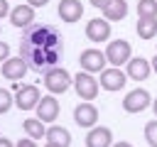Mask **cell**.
I'll list each match as a JSON object with an SVG mask.
<instances>
[{"label": "cell", "instance_id": "cell-3", "mask_svg": "<svg viewBox=\"0 0 157 147\" xmlns=\"http://www.w3.org/2000/svg\"><path fill=\"white\" fill-rule=\"evenodd\" d=\"M103 54H105V61H108L110 66H123V64L130 61V56H132V47H130L128 39H110Z\"/></svg>", "mask_w": 157, "mask_h": 147}, {"label": "cell", "instance_id": "cell-15", "mask_svg": "<svg viewBox=\"0 0 157 147\" xmlns=\"http://www.w3.org/2000/svg\"><path fill=\"white\" fill-rule=\"evenodd\" d=\"M7 17H10V24H12V27L25 29V27H29V24L34 22V7H32V5H17V7L10 10Z\"/></svg>", "mask_w": 157, "mask_h": 147}, {"label": "cell", "instance_id": "cell-4", "mask_svg": "<svg viewBox=\"0 0 157 147\" xmlns=\"http://www.w3.org/2000/svg\"><path fill=\"white\" fill-rule=\"evenodd\" d=\"M98 88H101V83L93 78V74H88V71L81 69V71L74 76V91L78 93L81 100H93V98L98 96Z\"/></svg>", "mask_w": 157, "mask_h": 147}, {"label": "cell", "instance_id": "cell-14", "mask_svg": "<svg viewBox=\"0 0 157 147\" xmlns=\"http://www.w3.org/2000/svg\"><path fill=\"white\" fill-rule=\"evenodd\" d=\"M125 74H128V78H132V81H145V78L152 74V66H150V61L142 59V56H130V61L125 64Z\"/></svg>", "mask_w": 157, "mask_h": 147}, {"label": "cell", "instance_id": "cell-11", "mask_svg": "<svg viewBox=\"0 0 157 147\" xmlns=\"http://www.w3.org/2000/svg\"><path fill=\"white\" fill-rule=\"evenodd\" d=\"M34 110H37V118H39L42 123H54V120L59 118V100L54 98V93L42 96L39 103L34 105Z\"/></svg>", "mask_w": 157, "mask_h": 147}, {"label": "cell", "instance_id": "cell-25", "mask_svg": "<svg viewBox=\"0 0 157 147\" xmlns=\"http://www.w3.org/2000/svg\"><path fill=\"white\" fill-rule=\"evenodd\" d=\"M7 56H10V47H7V42H0V64H2Z\"/></svg>", "mask_w": 157, "mask_h": 147}, {"label": "cell", "instance_id": "cell-9", "mask_svg": "<svg viewBox=\"0 0 157 147\" xmlns=\"http://www.w3.org/2000/svg\"><path fill=\"white\" fill-rule=\"evenodd\" d=\"M78 64H81V69L88 71V74H101V71L105 69V54L98 51V49H86V51H81Z\"/></svg>", "mask_w": 157, "mask_h": 147}, {"label": "cell", "instance_id": "cell-1", "mask_svg": "<svg viewBox=\"0 0 157 147\" xmlns=\"http://www.w3.org/2000/svg\"><path fill=\"white\" fill-rule=\"evenodd\" d=\"M64 39L52 24H29L20 39V56L27 61L29 71H47L61 61Z\"/></svg>", "mask_w": 157, "mask_h": 147}, {"label": "cell", "instance_id": "cell-12", "mask_svg": "<svg viewBox=\"0 0 157 147\" xmlns=\"http://www.w3.org/2000/svg\"><path fill=\"white\" fill-rule=\"evenodd\" d=\"M39 98H42V93H39L37 86H22V88L15 91V105L20 110H34Z\"/></svg>", "mask_w": 157, "mask_h": 147}, {"label": "cell", "instance_id": "cell-20", "mask_svg": "<svg viewBox=\"0 0 157 147\" xmlns=\"http://www.w3.org/2000/svg\"><path fill=\"white\" fill-rule=\"evenodd\" d=\"M22 130H25L27 137H32V140H42L44 132H47V127H44V123H42L39 118H27V120L22 123Z\"/></svg>", "mask_w": 157, "mask_h": 147}, {"label": "cell", "instance_id": "cell-7", "mask_svg": "<svg viewBox=\"0 0 157 147\" xmlns=\"http://www.w3.org/2000/svg\"><path fill=\"white\" fill-rule=\"evenodd\" d=\"M74 123L83 130L98 125V108L91 103V100H81L76 108H74Z\"/></svg>", "mask_w": 157, "mask_h": 147}, {"label": "cell", "instance_id": "cell-17", "mask_svg": "<svg viewBox=\"0 0 157 147\" xmlns=\"http://www.w3.org/2000/svg\"><path fill=\"white\" fill-rule=\"evenodd\" d=\"M101 12H103V17H105L108 22H120V20H125V15H128V2H125V0H108V2L101 7Z\"/></svg>", "mask_w": 157, "mask_h": 147}, {"label": "cell", "instance_id": "cell-33", "mask_svg": "<svg viewBox=\"0 0 157 147\" xmlns=\"http://www.w3.org/2000/svg\"><path fill=\"white\" fill-rule=\"evenodd\" d=\"M47 147H56V145H52V142H47Z\"/></svg>", "mask_w": 157, "mask_h": 147}, {"label": "cell", "instance_id": "cell-29", "mask_svg": "<svg viewBox=\"0 0 157 147\" xmlns=\"http://www.w3.org/2000/svg\"><path fill=\"white\" fill-rule=\"evenodd\" d=\"M0 147H15V145H12L7 137H0Z\"/></svg>", "mask_w": 157, "mask_h": 147}, {"label": "cell", "instance_id": "cell-5", "mask_svg": "<svg viewBox=\"0 0 157 147\" xmlns=\"http://www.w3.org/2000/svg\"><path fill=\"white\" fill-rule=\"evenodd\" d=\"M125 81H128V74L120 71V66L103 69V71H101V78H98L101 88H103V91H110V93L123 91V88H125Z\"/></svg>", "mask_w": 157, "mask_h": 147}, {"label": "cell", "instance_id": "cell-6", "mask_svg": "<svg viewBox=\"0 0 157 147\" xmlns=\"http://www.w3.org/2000/svg\"><path fill=\"white\" fill-rule=\"evenodd\" d=\"M152 105V96L142 88H135V91H128V96L123 98V110L125 113H142Z\"/></svg>", "mask_w": 157, "mask_h": 147}, {"label": "cell", "instance_id": "cell-32", "mask_svg": "<svg viewBox=\"0 0 157 147\" xmlns=\"http://www.w3.org/2000/svg\"><path fill=\"white\" fill-rule=\"evenodd\" d=\"M152 113H155V118H157V98L152 100Z\"/></svg>", "mask_w": 157, "mask_h": 147}, {"label": "cell", "instance_id": "cell-2", "mask_svg": "<svg viewBox=\"0 0 157 147\" xmlns=\"http://www.w3.org/2000/svg\"><path fill=\"white\" fill-rule=\"evenodd\" d=\"M71 83H74V78H71L69 71L61 69V66H52V69L44 71V88H47L49 93H54V96L66 93Z\"/></svg>", "mask_w": 157, "mask_h": 147}, {"label": "cell", "instance_id": "cell-8", "mask_svg": "<svg viewBox=\"0 0 157 147\" xmlns=\"http://www.w3.org/2000/svg\"><path fill=\"white\" fill-rule=\"evenodd\" d=\"M86 37L91 42H108L110 39V22L105 17H93L86 22Z\"/></svg>", "mask_w": 157, "mask_h": 147}, {"label": "cell", "instance_id": "cell-31", "mask_svg": "<svg viewBox=\"0 0 157 147\" xmlns=\"http://www.w3.org/2000/svg\"><path fill=\"white\" fill-rule=\"evenodd\" d=\"M150 66H152V71H155V74H157V54H155V59H152V61H150Z\"/></svg>", "mask_w": 157, "mask_h": 147}, {"label": "cell", "instance_id": "cell-34", "mask_svg": "<svg viewBox=\"0 0 157 147\" xmlns=\"http://www.w3.org/2000/svg\"><path fill=\"white\" fill-rule=\"evenodd\" d=\"M0 32H2V29H0Z\"/></svg>", "mask_w": 157, "mask_h": 147}, {"label": "cell", "instance_id": "cell-27", "mask_svg": "<svg viewBox=\"0 0 157 147\" xmlns=\"http://www.w3.org/2000/svg\"><path fill=\"white\" fill-rule=\"evenodd\" d=\"M49 0H27V5H32V7H44Z\"/></svg>", "mask_w": 157, "mask_h": 147}, {"label": "cell", "instance_id": "cell-26", "mask_svg": "<svg viewBox=\"0 0 157 147\" xmlns=\"http://www.w3.org/2000/svg\"><path fill=\"white\" fill-rule=\"evenodd\" d=\"M5 15H10V5H7V0H0V17H5Z\"/></svg>", "mask_w": 157, "mask_h": 147}, {"label": "cell", "instance_id": "cell-10", "mask_svg": "<svg viewBox=\"0 0 157 147\" xmlns=\"http://www.w3.org/2000/svg\"><path fill=\"white\" fill-rule=\"evenodd\" d=\"M27 71H29V66H27V61L22 56H7L2 61V69H0V74L7 81H20V78H25Z\"/></svg>", "mask_w": 157, "mask_h": 147}, {"label": "cell", "instance_id": "cell-23", "mask_svg": "<svg viewBox=\"0 0 157 147\" xmlns=\"http://www.w3.org/2000/svg\"><path fill=\"white\" fill-rule=\"evenodd\" d=\"M12 103H15L12 93H10V91H5V88H0V115H5V113L12 108Z\"/></svg>", "mask_w": 157, "mask_h": 147}, {"label": "cell", "instance_id": "cell-30", "mask_svg": "<svg viewBox=\"0 0 157 147\" xmlns=\"http://www.w3.org/2000/svg\"><path fill=\"white\" fill-rule=\"evenodd\" d=\"M110 147H132V145H130V142H123V140H120V142H113Z\"/></svg>", "mask_w": 157, "mask_h": 147}, {"label": "cell", "instance_id": "cell-24", "mask_svg": "<svg viewBox=\"0 0 157 147\" xmlns=\"http://www.w3.org/2000/svg\"><path fill=\"white\" fill-rule=\"evenodd\" d=\"M15 147H37V142H34L32 137H22V140L15 142Z\"/></svg>", "mask_w": 157, "mask_h": 147}, {"label": "cell", "instance_id": "cell-19", "mask_svg": "<svg viewBox=\"0 0 157 147\" xmlns=\"http://www.w3.org/2000/svg\"><path fill=\"white\" fill-rule=\"evenodd\" d=\"M140 39H152L157 34V17H137V27H135Z\"/></svg>", "mask_w": 157, "mask_h": 147}, {"label": "cell", "instance_id": "cell-22", "mask_svg": "<svg viewBox=\"0 0 157 147\" xmlns=\"http://www.w3.org/2000/svg\"><path fill=\"white\" fill-rule=\"evenodd\" d=\"M145 140H147L150 147H157V118L145 125Z\"/></svg>", "mask_w": 157, "mask_h": 147}, {"label": "cell", "instance_id": "cell-16", "mask_svg": "<svg viewBox=\"0 0 157 147\" xmlns=\"http://www.w3.org/2000/svg\"><path fill=\"white\" fill-rule=\"evenodd\" d=\"M56 12H59V17H61L64 22L74 24V22L81 20V15H83V5H81V0H61L59 7H56Z\"/></svg>", "mask_w": 157, "mask_h": 147}, {"label": "cell", "instance_id": "cell-28", "mask_svg": "<svg viewBox=\"0 0 157 147\" xmlns=\"http://www.w3.org/2000/svg\"><path fill=\"white\" fill-rule=\"evenodd\" d=\"M88 2H91V5H93V7H98V10H101V7H103V5H105V2H108V0H88Z\"/></svg>", "mask_w": 157, "mask_h": 147}, {"label": "cell", "instance_id": "cell-18", "mask_svg": "<svg viewBox=\"0 0 157 147\" xmlns=\"http://www.w3.org/2000/svg\"><path fill=\"white\" fill-rule=\"evenodd\" d=\"M44 137H47V142H52V145H56V147H71V132H69L66 127H61V125L47 127Z\"/></svg>", "mask_w": 157, "mask_h": 147}, {"label": "cell", "instance_id": "cell-13", "mask_svg": "<svg viewBox=\"0 0 157 147\" xmlns=\"http://www.w3.org/2000/svg\"><path fill=\"white\" fill-rule=\"evenodd\" d=\"M113 145V130L105 125H93L88 127L86 135V147H110Z\"/></svg>", "mask_w": 157, "mask_h": 147}, {"label": "cell", "instance_id": "cell-21", "mask_svg": "<svg viewBox=\"0 0 157 147\" xmlns=\"http://www.w3.org/2000/svg\"><path fill=\"white\" fill-rule=\"evenodd\" d=\"M137 17H157V0H140Z\"/></svg>", "mask_w": 157, "mask_h": 147}]
</instances>
